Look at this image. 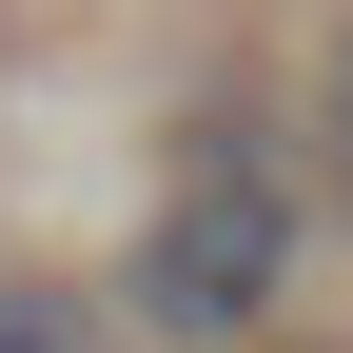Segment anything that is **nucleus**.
<instances>
[{
	"label": "nucleus",
	"mask_w": 353,
	"mask_h": 353,
	"mask_svg": "<svg viewBox=\"0 0 353 353\" xmlns=\"http://www.w3.org/2000/svg\"><path fill=\"white\" fill-rule=\"evenodd\" d=\"M0 353H118V314L79 275H0Z\"/></svg>",
	"instance_id": "f03ea898"
},
{
	"label": "nucleus",
	"mask_w": 353,
	"mask_h": 353,
	"mask_svg": "<svg viewBox=\"0 0 353 353\" xmlns=\"http://www.w3.org/2000/svg\"><path fill=\"white\" fill-rule=\"evenodd\" d=\"M275 275H294V176L255 118H196L157 176V216H138V255H118V314L176 334V353H236L255 314H275Z\"/></svg>",
	"instance_id": "f257e3e1"
},
{
	"label": "nucleus",
	"mask_w": 353,
	"mask_h": 353,
	"mask_svg": "<svg viewBox=\"0 0 353 353\" xmlns=\"http://www.w3.org/2000/svg\"><path fill=\"white\" fill-rule=\"evenodd\" d=\"M334 176H353V39H334Z\"/></svg>",
	"instance_id": "7ed1b4c3"
}]
</instances>
